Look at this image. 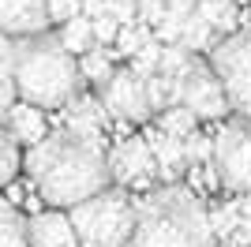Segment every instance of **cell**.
Wrapping results in <instances>:
<instances>
[{
    "instance_id": "cell-1",
    "label": "cell",
    "mask_w": 251,
    "mask_h": 247,
    "mask_svg": "<svg viewBox=\"0 0 251 247\" xmlns=\"http://www.w3.org/2000/svg\"><path fill=\"white\" fill-rule=\"evenodd\" d=\"M23 169L34 191L49 206H79L109 187V154L105 143L83 139L72 131H49L42 143L26 146Z\"/></svg>"
},
{
    "instance_id": "cell-2",
    "label": "cell",
    "mask_w": 251,
    "mask_h": 247,
    "mask_svg": "<svg viewBox=\"0 0 251 247\" xmlns=\"http://www.w3.org/2000/svg\"><path fill=\"white\" fill-rule=\"evenodd\" d=\"M127 247H214L210 214L191 187L165 184L143 195Z\"/></svg>"
},
{
    "instance_id": "cell-3",
    "label": "cell",
    "mask_w": 251,
    "mask_h": 247,
    "mask_svg": "<svg viewBox=\"0 0 251 247\" xmlns=\"http://www.w3.org/2000/svg\"><path fill=\"white\" fill-rule=\"evenodd\" d=\"M83 86L79 60L56 34H34L15 41V98L34 109H64Z\"/></svg>"
},
{
    "instance_id": "cell-4",
    "label": "cell",
    "mask_w": 251,
    "mask_h": 247,
    "mask_svg": "<svg viewBox=\"0 0 251 247\" xmlns=\"http://www.w3.org/2000/svg\"><path fill=\"white\" fill-rule=\"evenodd\" d=\"M68 221L75 228L79 247H127L135 225V202L120 187H105L94 198L72 206Z\"/></svg>"
},
{
    "instance_id": "cell-5",
    "label": "cell",
    "mask_w": 251,
    "mask_h": 247,
    "mask_svg": "<svg viewBox=\"0 0 251 247\" xmlns=\"http://www.w3.org/2000/svg\"><path fill=\"white\" fill-rule=\"evenodd\" d=\"M210 72L218 75L229 109L251 120V23L225 34V41L210 49Z\"/></svg>"
},
{
    "instance_id": "cell-6",
    "label": "cell",
    "mask_w": 251,
    "mask_h": 247,
    "mask_svg": "<svg viewBox=\"0 0 251 247\" xmlns=\"http://www.w3.org/2000/svg\"><path fill=\"white\" fill-rule=\"evenodd\" d=\"M214 165L229 191L251 195V120L236 116L221 124V131L214 135Z\"/></svg>"
},
{
    "instance_id": "cell-7",
    "label": "cell",
    "mask_w": 251,
    "mask_h": 247,
    "mask_svg": "<svg viewBox=\"0 0 251 247\" xmlns=\"http://www.w3.org/2000/svg\"><path fill=\"white\" fill-rule=\"evenodd\" d=\"M180 105L195 120H221V116L229 113V98L221 90L218 75L210 72V64L191 60L188 75L180 79Z\"/></svg>"
},
{
    "instance_id": "cell-8",
    "label": "cell",
    "mask_w": 251,
    "mask_h": 247,
    "mask_svg": "<svg viewBox=\"0 0 251 247\" xmlns=\"http://www.w3.org/2000/svg\"><path fill=\"white\" fill-rule=\"evenodd\" d=\"M101 105L116 120H139L143 124L154 116L150 98H147V79H139L131 68H116L113 72V79L101 86Z\"/></svg>"
},
{
    "instance_id": "cell-9",
    "label": "cell",
    "mask_w": 251,
    "mask_h": 247,
    "mask_svg": "<svg viewBox=\"0 0 251 247\" xmlns=\"http://www.w3.org/2000/svg\"><path fill=\"white\" fill-rule=\"evenodd\" d=\"M154 176H157V165H154L147 139H124L120 146H113L109 180H116L120 187H147Z\"/></svg>"
},
{
    "instance_id": "cell-10",
    "label": "cell",
    "mask_w": 251,
    "mask_h": 247,
    "mask_svg": "<svg viewBox=\"0 0 251 247\" xmlns=\"http://www.w3.org/2000/svg\"><path fill=\"white\" fill-rule=\"evenodd\" d=\"M49 30L45 0H0V34L11 41L34 38Z\"/></svg>"
},
{
    "instance_id": "cell-11",
    "label": "cell",
    "mask_w": 251,
    "mask_h": 247,
    "mask_svg": "<svg viewBox=\"0 0 251 247\" xmlns=\"http://www.w3.org/2000/svg\"><path fill=\"white\" fill-rule=\"evenodd\" d=\"M64 113V131L83 135V139H94L105 143V127H109V109L101 105V98H90V94H75L72 101L60 109Z\"/></svg>"
},
{
    "instance_id": "cell-12",
    "label": "cell",
    "mask_w": 251,
    "mask_h": 247,
    "mask_svg": "<svg viewBox=\"0 0 251 247\" xmlns=\"http://www.w3.org/2000/svg\"><path fill=\"white\" fill-rule=\"evenodd\" d=\"M26 244L30 247H79L75 228L64 210H38L26 221Z\"/></svg>"
},
{
    "instance_id": "cell-13",
    "label": "cell",
    "mask_w": 251,
    "mask_h": 247,
    "mask_svg": "<svg viewBox=\"0 0 251 247\" xmlns=\"http://www.w3.org/2000/svg\"><path fill=\"white\" fill-rule=\"evenodd\" d=\"M4 131L19 146H34L49 135V120H45L42 109H34V105H26V101H15L8 113H4Z\"/></svg>"
},
{
    "instance_id": "cell-14",
    "label": "cell",
    "mask_w": 251,
    "mask_h": 247,
    "mask_svg": "<svg viewBox=\"0 0 251 247\" xmlns=\"http://www.w3.org/2000/svg\"><path fill=\"white\" fill-rule=\"evenodd\" d=\"M147 146H150V154H154V165H157V176H165L169 184L180 176V169H184V143L180 139H173V135H165V131H150L147 135Z\"/></svg>"
},
{
    "instance_id": "cell-15",
    "label": "cell",
    "mask_w": 251,
    "mask_h": 247,
    "mask_svg": "<svg viewBox=\"0 0 251 247\" xmlns=\"http://www.w3.org/2000/svg\"><path fill=\"white\" fill-rule=\"evenodd\" d=\"M113 60H116V52L105 49V45H94L90 52H83V56H79V75H83V82L105 86V82L113 79V72H116Z\"/></svg>"
},
{
    "instance_id": "cell-16",
    "label": "cell",
    "mask_w": 251,
    "mask_h": 247,
    "mask_svg": "<svg viewBox=\"0 0 251 247\" xmlns=\"http://www.w3.org/2000/svg\"><path fill=\"white\" fill-rule=\"evenodd\" d=\"M15 101V41L0 34V120Z\"/></svg>"
},
{
    "instance_id": "cell-17",
    "label": "cell",
    "mask_w": 251,
    "mask_h": 247,
    "mask_svg": "<svg viewBox=\"0 0 251 247\" xmlns=\"http://www.w3.org/2000/svg\"><path fill=\"white\" fill-rule=\"evenodd\" d=\"M56 38H60V45L72 52V56H83V52L94 49V23L86 19V15H75V19H68L60 26Z\"/></svg>"
},
{
    "instance_id": "cell-18",
    "label": "cell",
    "mask_w": 251,
    "mask_h": 247,
    "mask_svg": "<svg viewBox=\"0 0 251 247\" xmlns=\"http://www.w3.org/2000/svg\"><path fill=\"white\" fill-rule=\"evenodd\" d=\"M195 11L214 26V34H218V30L232 34V30H236V23H240V15H236V0H195Z\"/></svg>"
},
{
    "instance_id": "cell-19",
    "label": "cell",
    "mask_w": 251,
    "mask_h": 247,
    "mask_svg": "<svg viewBox=\"0 0 251 247\" xmlns=\"http://www.w3.org/2000/svg\"><path fill=\"white\" fill-rule=\"evenodd\" d=\"M0 247H30L26 244V217L4 195H0Z\"/></svg>"
},
{
    "instance_id": "cell-20",
    "label": "cell",
    "mask_w": 251,
    "mask_h": 247,
    "mask_svg": "<svg viewBox=\"0 0 251 247\" xmlns=\"http://www.w3.org/2000/svg\"><path fill=\"white\" fill-rule=\"evenodd\" d=\"M176 45H184L188 52L214 49V26H210V23L199 15V11H195V15L184 23V30H180V41H176Z\"/></svg>"
},
{
    "instance_id": "cell-21",
    "label": "cell",
    "mask_w": 251,
    "mask_h": 247,
    "mask_svg": "<svg viewBox=\"0 0 251 247\" xmlns=\"http://www.w3.org/2000/svg\"><path fill=\"white\" fill-rule=\"evenodd\" d=\"M157 131H165V135H173V139H188L191 131H195V116L184 109V105H169L165 113H157Z\"/></svg>"
},
{
    "instance_id": "cell-22",
    "label": "cell",
    "mask_w": 251,
    "mask_h": 247,
    "mask_svg": "<svg viewBox=\"0 0 251 247\" xmlns=\"http://www.w3.org/2000/svg\"><path fill=\"white\" fill-rule=\"evenodd\" d=\"M23 169V150L8 131H0V187H11Z\"/></svg>"
},
{
    "instance_id": "cell-23",
    "label": "cell",
    "mask_w": 251,
    "mask_h": 247,
    "mask_svg": "<svg viewBox=\"0 0 251 247\" xmlns=\"http://www.w3.org/2000/svg\"><path fill=\"white\" fill-rule=\"evenodd\" d=\"M150 38H154V30H150V26H143V23H127V26H120V34H116L113 52H116V56H127V60H131V56H135V52L143 49Z\"/></svg>"
},
{
    "instance_id": "cell-24",
    "label": "cell",
    "mask_w": 251,
    "mask_h": 247,
    "mask_svg": "<svg viewBox=\"0 0 251 247\" xmlns=\"http://www.w3.org/2000/svg\"><path fill=\"white\" fill-rule=\"evenodd\" d=\"M161 49H165V45H161L157 38H150L147 45H143V49H139L135 56L127 60V68H131L139 79H150V75H157V64H161Z\"/></svg>"
},
{
    "instance_id": "cell-25",
    "label": "cell",
    "mask_w": 251,
    "mask_h": 247,
    "mask_svg": "<svg viewBox=\"0 0 251 247\" xmlns=\"http://www.w3.org/2000/svg\"><path fill=\"white\" fill-rule=\"evenodd\" d=\"M191 60H195V56H191L184 45H165V49H161V64H157V72L169 75V79H184L188 68H191Z\"/></svg>"
},
{
    "instance_id": "cell-26",
    "label": "cell",
    "mask_w": 251,
    "mask_h": 247,
    "mask_svg": "<svg viewBox=\"0 0 251 247\" xmlns=\"http://www.w3.org/2000/svg\"><path fill=\"white\" fill-rule=\"evenodd\" d=\"M206 214H210V232H214V240H225L229 232H236V228H240L236 202H221L218 210H206Z\"/></svg>"
},
{
    "instance_id": "cell-27",
    "label": "cell",
    "mask_w": 251,
    "mask_h": 247,
    "mask_svg": "<svg viewBox=\"0 0 251 247\" xmlns=\"http://www.w3.org/2000/svg\"><path fill=\"white\" fill-rule=\"evenodd\" d=\"M214 157V139H206V135L191 131L188 139H184V161L188 165H202Z\"/></svg>"
},
{
    "instance_id": "cell-28",
    "label": "cell",
    "mask_w": 251,
    "mask_h": 247,
    "mask_svg": "<svg viewBox=\"0 0 251 247\" xmlns=\"http://www.w3.org/2000/svg\"><path fill=\"white\" fill-rule=\"evenodd\" d=\"M45 11H49V23L64 26L68 19L83 15V0H45Z\"/></svg>"
},
{
    "instance_id": "cell-29",
    "label": "cell",
    "mask_w": 251,
    "mask_h": 247,
    "mask_svg": "<svg viewBox=\"0 0 251 247\" xmlns=\"http://www.w3.org/2000/svg\"><path fill=\"white\" fill-rule=\"evenodd\" d=\"M161 19H165V0H135V23L154 30Z\"/></svg>"
},
{
    "instance_id": "cell-30",
    "label": "cell",
    "mask_w": 251,
    "mask_h": 247,
    "mask_svg": "<svg viewBox=\"0 0 251 247\" xmlns=\"http://www.w3.org/2000/svg\"><path fill=\"white\" fill-rule=\"evenodd\" d=\"M90 23H94V45H105V49H113L116 34H120V23H116L113 15H98V19H90Z\"/></svg>"
},
{
    "instance_id": "cell-31",
    "label": "cell",
    "mask_w": 251,
    "mask_h": 247,
    "mask_svg": "<svg viewBox=\"0 0 251 247\" xmlns=\"http://www.w3.org/2000/svg\"><path fill=\"white\" fill-rule=\"evenodd\" d=\"M105 11H109L120 26L135 23V0H105Z\"/></svg>"
},
{
    "instance_id": "cell-32",
    "label": "cell",
    "mask_w": 251,
    "mask_h": 247,
    "mask_svg": "<svg viewBox=\"0 0 251 247\" xmlns=\"http://www.w3.org/2000/svg\"><path fill=\"white\" fill-rule=\"evenodd\" d=\"M165 11L176 19H191L195 15V0H165Z\"/></svg>"
},
{
    "instance_id": "cell-33",
    "label": "cell",
    "mask_w": 251,
    "mask_h": 247,
    "mask_svg": "<svg viewBox=\"0 0 251 247\" xmlns=\"http://www.w3.org/2000/svg\"><path fill=\"white\" fill-rule=\"evenodd\" d=\"M225 247H251V232H248V228L229 232V236H225Z\"/></svg>"
},
{
    "instance_id": "cell-34",
    "label": "cell",
    "mask_w": 251,
    "mask_h": 247,
    "mask_svg": "<svg viewBox=\"0 0 251 247\" xmlns=\"http://www.w3.org/2000/svg\"><path fill=\"white\" fill-rule=\"evenodd\" d=\"M236 214H240V228L251 232V195H244L240 202H236Z\"/></svg>"
},
{
    "instance_id": "cell-35",
    "label": "cell",
    "mask_w": 251,
    "mask_h": 247,
    "mask_svg": "<svg viewBox=\"0 0 251 247\" xmlns=\"http://www.w3.org/2000/svg\"><path fill=\"white\" fill-rule=\"evenodd\" d=\"M83 15H86V19H98V15H109V11H105V0H83Z\"/></svg>"
}]
</instances>
